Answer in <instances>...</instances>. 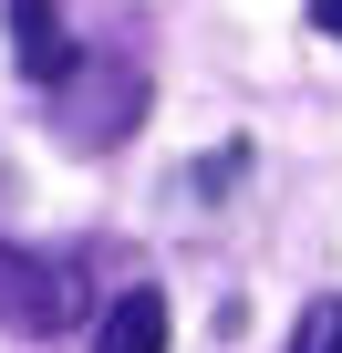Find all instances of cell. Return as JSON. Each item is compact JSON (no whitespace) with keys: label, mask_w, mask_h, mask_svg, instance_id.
<instances>
[{"label":"cell","mask_w":342,"mask_h":353,"mask_svg":"<svg viewBox=\"0 0 342 353\" xmlns=\"http://www.w3.org/2000/svg\"><path fill=\"white\" fill-rule=\"evenodd\" d=\"M94 353H166V291H125L104 322H94Z\"/></svg>","instance_id":"277c9868"},{"label":"cell","mask_w":342,"mask_h":353,"mask_svg":"<svg viewBox=\"0 0 342 353\" xmlns=\"http://www.w3.org/2000/svg\"><path fill=\"white\" fill-rule=\"evenodd\" d=\"M135 114H145V73H135V63H83V52H73V73L52 83V135L83 145V156L125 145Z\"/></svg>","instance_id":"6da1fadb"},{"label":"cell","mask_w":342,"mask_h":353,"mask_svg":"<svg viewBox=\"0 0 342 353\" xmlns=\"http://www.w3.org/2000/svg\"><path fill=\"white\" fill-rule=\"evenodd\" d=\"M239 176H249V145H218V156L197 166V198H218V188H239Z\"/></svg>","instance_id":"8992f818"},{"label":"cell","mask_w":342,"mask_h":353,"mask_svg":"<svg viewBox=\"0 0 342 353\" xmlns=\"http://www.w3.org/2000/svg\"><path fill=\"white\" fill-rule=\"evenodd\" d=\"M0 322H11V332H73L83 322V270L0 239Z\"/></svg>","instance_id":"7a4b0ae2"},{"label":"cell","mask_w":342,"mask_h":353,"mask_svg":"<svg viewBox=\"0 0 342 353\" xmlns=\"http://www.w3.org/2000/svg\"><path fill=\"white\" fill-rule=\"evenodd\" d=\"M290 353H342V291H321V301L290 322Z\"/></svg>","instance_id":"5b68a950"},{"label":"cell","mask_w":342,"mask_h":353,"mask_svg":"<svg viewBox=\"0 0 342 353\" xmlns=\"http://www.w3.org/2000/svg\"><path fill=\"white\" fill-rule=\"evenodd\" d=\"M311 32H321V42H342V0H311Z\"/></svg>","instance_id":"52a82bcc"},{"label":"cell","mask_w":342,"mask_h":353,"mask_svg":"<svg viewBox=\"0 0 342 353\" xmlns=\"http://www.w3.org/2000/svg\"><path fill=\"white\" fill-rule=\"evenodd\" d=\"M11 63L32 83H63L73 73V32H63V0H11Z\"/></svg>","instance_id":"3957f363"}]
</instances>
